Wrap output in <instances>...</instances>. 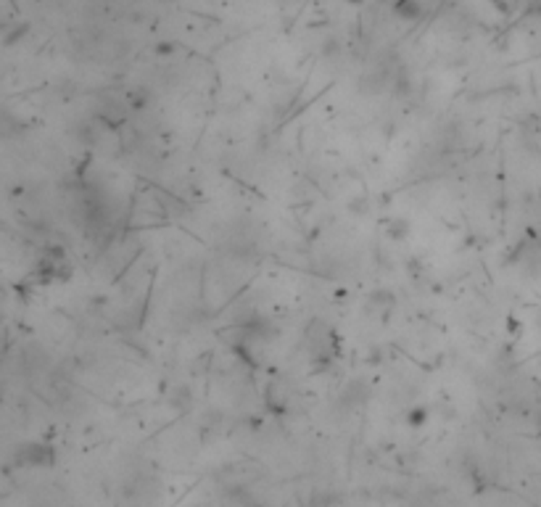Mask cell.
Here are the masks:
<instances>
[]
</instances>
